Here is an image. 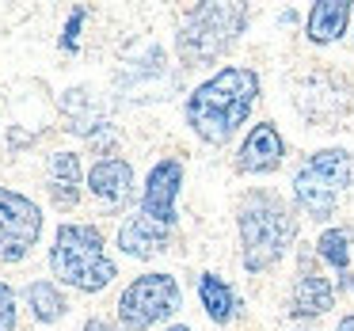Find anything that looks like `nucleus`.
<instances>
[{"label": "nucleus", "mask_w": 354, "mask_h": 331, "mask_svg": "<svg viewBox=\"0 0 354 331\" xmlns=\"http://www.w3.org/2000/svg\"><path fill=\"white\" fill-rule=\"evenodd\" d=\"M259 103V73L248 65H225L206 77L183 103V118L191 133L206 145H225L244 130Z\"/></svg>", "instance_id": "nucleus-1"}, {"label": "nucleus", "mask_w": 354, "mask_h": 331, "mask_svg": "<svg viewBox=\"0 0 354 331\" xmlns=\"http://www.w3.org/2000/svg\"><path fill=\"white\" fill-rule=\"evenodd\" d=\"M297 209L278 191L255 187L236 206V236H240V263L248 274H267L290 255L297 244Z\"/></svg>", "instance_id": "nucleus-2"}, {"label": "nucleus", "mask_w": 354, "mask_h": 331, "mask_svg": "<svg viewBox=\"0 0 354 331\" xmlns=\"http://www.w3.org/2000/svg\"><path fill=\"white\" fill-rule=\"evenodd\" d=\"M50 270L54 278H62V285L80 293H103L118 278V267L103 244V232L80 221L57 225L54 247H50Z\"/></svg>", "instance_id": "nucleus-3"}, {"label": "nucleus", "mask_w": 354, "mask_h": 331, "mask_svg": "<svg viewBox=\"0 0 354 331\" xmlns=\"http://www.w3.org/2000/svg\"><path fill=\"white\" fill-rule=\"evenodd\" d=\"M248 8L244 4H194L183 12V23L176 35V54L187 69L214 65L240 42L248 31Z\"/></svg>", "instance_id": "nucleus-4"}, {"label": "nucleus", "mask_w": 354, "mask_h": 331, "mask_svg": "<svg viewBox=\"0 0 354 331\" xmlns=\"http://www.w3.org/2000/svg\"><path fill=\"white\" fill-rule=\"evenodd\" d=\"M293 206L313 221H331L354 187V156L346 149H316L293 171Z\"/></svg>", "instance_id": "nucleus-5"}, {"label": "nucleus", "mask_w": 354, "mask_h": 331, "mask_svg": "<svg viewBox=\"0 0 354 331\" xmlns=\"http://www.w3.org/2000/svg\"><path fill=\"white\" fill-rule=\"evenodd\" d=\"M179 308H183L179 282L168 270H149V274H138L122 290V297L115 305V316H118V328L122 331H149L156 323H168Z\"/></svg>", "instance_id": "nucleus-6"}, {"label": "nucleus", "mask_w": 354, "mask_h": 331, "mask_svg": "<svg viewBox=\"0 0 354 331\" xmlns=\"http://www.w3.org/2000/svg\"><path fill=\"white\" fill-rule=\"evenodd\" d=\"M42 236V209L27 194L0 187V263H24Z\"/></svg>", "instance_id": "nucleus-7"}, {"label": "nucleus", "mask_w": 354, "mask_h": 331, "mask_svg": "<svg viewBox=\"0 0 354 331\" xmlns=\"http://www.w3.org/2000/svg\"><path fill=\"white\" fill-rule=\"evenodd\" d=\"M183 179H187L183 160H176V156L156 160L153 168H149V176H145V187H141L138 214H145V217H153V221L176 229L179 225V194H183Z\"/></svg>", "instance_id": "nucleus-8"}, {"label": "nucleus", "mask_w": 354, "mask_h": 331, "mask_svg": "<svg viewBox=\"0 0 354 331\" xmlns=\"http://www.w3.org/2000/svg\"><path fill=\"white\" fill-rule=\"evenodd\" d=\"M335 297H339V285H331V278H324V270L316 267L313 255L301 252V267H297V278H293L286 312L293 320H320L335 308Z\"/></svg>", "instance_id": "nucleus-9"}, {"label": "nucleus", "mask_w": 354, "mask_h": 331, "mask_svg": "<svg viewBox=\"0 0 354 331\" xmlns=\"http://www.w3.org/2000/svg\"><path fill=\"white\" fill-rule=\"evenodd\" d=\"M286 160V141H282V130L274 122H255L248 130L244 145L236 149V171L240 176H270L278 171Z\"/></svg>", "instance_id": "nucleus-10"}, {"label": "nucleus", "mask_w": 354, "mask_h": 331, "mask_svg": "<svg viewBox=\"0 0 354 331\" xmlns=\"http://www.w3.org/2000/svg\"><path fill=\"white\" fill-rule=\"evenodd\" d=\"M171 236H176V229H168V225L153 221L145 214H133L130 221L118 225V247L130 259H153V255L168 252Z\"/></svg>", "instance_id": "nucleus-11"}, {"label": "nucleus", "mask_w": 354, "mask_h": 331, "mask_svg": "<svg viewBox=\"0 0 354 331\" xmlns=\"http://www.w3.org/2000/svg\"><path fill=\"white\" fill-rule=\"evenodd\" d=\"M80 187H88V171L80 164V153H54L46 160V191L57 209H73L80 202Z\"/></svg>", "instance_id": "nucleus-12"}, {"label": "nucleus", "mask_w": 354, "mask_h": 331, "mask_svg": "<svg viewBox=\"0 0 354 331\" xmlns=\"http://www.w3.org/2000/svg\"><path fill=\"white\" fill-rule=\"evenodd\" d=\"M88 191L107 206H122L133 194V164L122 156H103L88 171Z\"/></svg>", "instance_id": "nucleus-13"}, {"label": "nucleus", "mask_w": 354, "mask_h": 331, "mask_svg": "<svg viewBox=\"0 0 354 331\" xmlns=\"http://www.w3.org/2000/svg\"><path fill=\"white\" fill-rule=\"evenodd\" d=\"M351 19H354V8L346 0H320L305 16V39L313 46H331V42H339L346 35Z\"/></svg>", "instance_id": "nucleus-14"}, {"label": "nucleus", "mask_w": 354, "mask_h": 331, "mask_svg": "<svg viewBox=\"0 0 354 331\" xmlns=\"http://www.w3.org/2000/svg\"><path fill=\"white\" fill-rule=\"evenodd\" d=\"M198 301H202V312L209 316V323H217V328L232 323V320H236V312H240L236 290H232L221 274H214V270L198 274Z\"/></svg>", "instance_id": "nucleus-15"}, {"label": "nucleus", "mask_w": 354, "mask_h": 331, "mask_svg": "<svg viewBox=\"0 0 354 331\" xmlns=\"http://www.w3.org/2000/svg\"><path fill=\"white\" fill-rule=\"evenodd\" d=\"M24 301H27V308H31V316L39 323H57V320H65V312H69V301H65L62 285L50 282V278H39V282L27 285Z\"/></svg>", "instance_id": "nucleus-16"}, {"label": "nucleus", "mask_w": 354, "mask_h": 331, "mask_svg": "<svg viewBox=\"0 0 354 331\" xmlns=\"http://www.w3.org/2000/svg\"><path fill=\"white\" fill-rule=\"evenodd\" d=\"M351 244H354V229L351 225H328L316 236V259L328 263L339 278L351 274Z\"/></svg>", "instance_id": "nucleus-17"}, {"label": "nucleus", "mask_w": 354, "mask_h": 331, "mask_svg": "<svg viewBox=\"0 0 354 331\" xmlns=\"http://www.w3.org/2000/svg\"><path fill=\"white\" fill-rule=\"evenodd\" d=\"M88 19V4H77V8L69 12V23H65L62 31V50L65 54H77L80 50V23Z\"/></svg>", "instance_id": "nucleus-18"}, {"label": "nucleus", "mask_w": 354, "mask_h": 331, "mask_svg": "<svg viewBox=\"0 0 354 331\" xmlns=\"http://www.w3.org/2000/svg\"><path fill=\"white\" fill-rule=\"evenodd\" d=\"M0 331H16V290L0 282Z\"/></svg>", "instance_id": "nucleus-19"}, {"label": "nucleus", "mask_w": 354, "mask_h": 331, "mask_svg": "<svg viewBox=\"0 0 354 331\" xmlns=\"http://www.w3.org/2000/svg\"><path fill=\"white\" fill-rule=\"evenodd\" d=\"M80 331H115V328H111V323L103 320V316H88V320L80 323Z\"/></svg>", "instance_id": "nucleus-20"}, {"label": "nucleus", "mask_w": 354, "mask_h": 331, "mask_svg": "<svg viewBox=\"0 0 354 331\" xmlns=\"http://www.w3.org/2000/svg\"><path fill=\"white\" fill-rule=\"evenodd\" d=\"M335 331H354V312L351 316H343V320H339V328Z\"/></svg>", "instance_id": "nucleus-21"}, {"label": "nucleus", "mask_w": 354, "mask_h": 331, "mask_svg": "<svg viewBox=\"0 0 354 331\" xmlns=\"http://www.w3.org/2000/svg\"><path fill=\"white\" fill-rule=\"evenodd\" d=\"M168 331H194V328H187V323H171Z\"/></svg>", "instance_id": "nucleus-22"}, {"label": "nucleus", "mask_w": 354, "mask_h": 331, "mask_svg": "<svg viewBox=\"0 0 354 331\" xmlns=\"http://www.w3.org/2000/svg\"><path fill=\"white\" fill-rule=\"evenodd\" d=\"M293 331H313V328H293Z\"/></svg>", "instance_id": "nucleus-23"}]
</instances>
